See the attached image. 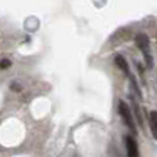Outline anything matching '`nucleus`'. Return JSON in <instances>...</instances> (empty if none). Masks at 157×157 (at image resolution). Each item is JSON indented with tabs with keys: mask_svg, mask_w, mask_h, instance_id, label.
<instances>
[{
	"mask_svg": "<svg viewBox=\"0 0 157 157\" xmlns=\"http://www.w3.org/2000/svg\"><path fill=\"white\" fill-rule=\"evenodd\" d=\"M119 113H120V116H121L124 124L127 125V127L130 128L134 134H135L136 132V131H135L136 130V128H135V120H134L130 108L127 106V103H125L124 101H120V102H119Z\"/></svg>",
	"mask_w": 157,
	"mask_h": 157,
	"instance_id": "1",
	"label": "nucleus"
},
{
	"mask_svg": "<svg viewBox=\"0 0 157 157\" xmlns=\"http://www.w3.org/2000/svg\"><path fill=\"white\" fill-rule=\"evenodd\" d=\"M135 43H136V46L139 47V50L144 52L147 66L152 68L153 62H152V57H150V54H149V37H147L145 33H139V35H136V37H135Z\"/></svg>",
	"mask_w": 157,
	"mask_h": 157,
	"instance_id": "2",
	"label": "nucleus"
},
{
	"mask_svg": "<svg viewBox=\"0 0 157 157\" xmlns=\"http://www.w3.org/2000/svg\"><path fill=\"white\" fill-rule=\"evenodd\" d=\"M125 141V147H127V156L128 157H139V150H138V145L136 141L132 136L127 135L124 138Z\"/></svg>",
	"mask_w": 157,
	"mask_h": 157,
	"instance_id": "3",
	"label": "nucleus"
},
{
	"mask_svg": "<svg viewBox=\"0 0 157 157\" xmlns=\"http://www.w3.org/2000/svg\"><path fill=\"white\" fill-rule=\"evenodd\" d=\"M116 65L119 66V68L121 69V71L124 72L125 75H127V76H128V78H131V77L134 76V75L131 73V71H130V66H128L127 61H125L124 58L121 57V55H117V57H116Z\"/></svg>",
	"mask_w": 157,
	"mask_h": 157,
	"instance_id": "4",
	"label": "nucleus"
},
{
	"mask_svg": "<svg viewBox=\"0 0 157 157\" xmlns=\"http://www.w3.org/2000/svg\"><path fill=\"white\" fill-rule=\"evenodd\" d=\"M149 123H150V128H152V134L153 136H157V113L155 110L150 112V119H149Z\"/></svg>",
	"mask_w": 157,
	"mask_h": 157,
	"instance_id": "5",
	"label": "nucleus"
},
{
	"mask_svg": "<svg viewBox=\"0 0 157 157\" xmlns=\"http://www.w3.org/2000/svg\"><path fill=\"white\" fill-rule=\"evenodd\" d=\"M132 106H134V113H135V116H136V121H138V124L141 125V127H144V120H142V116H141V110H139L138 103L134 99H132Z\"/></svg>",
	"mask_w": 157,
	"mask_h": 157,
	"instance_id": "6",
	"label": "nucleus"
},
{
	"mask_svg": "<svg viewBox=\"0 0 157 157\" xmlns=\"http://www.w3.org/2000/svg\"><path fill=\"white\" fill-rule=\"evenodd\" d=\"M10 66H11L10 59H2L0 61V71H2V69H8Z\"/></svg>",
	"mask_w": 157,
	"mask_h": 157,
	"instance_id": "7",
	"label": "nucleus"
},
{
	"mask_svg": "<svg viewBox=\"0 0 157 157\" xmlns=\"http://www.w3.org/2000/svg\"><path fill=\"white\" fill-rule=\"evenodd\" d=\"M11 88L13 90H21V87H19L18 84H11Z\"/></svg>",
	"mask_w": 157,
	"mask_h": 157,
	"instance_id": "8",
	"label": "nucleus"
}]
</instances>
